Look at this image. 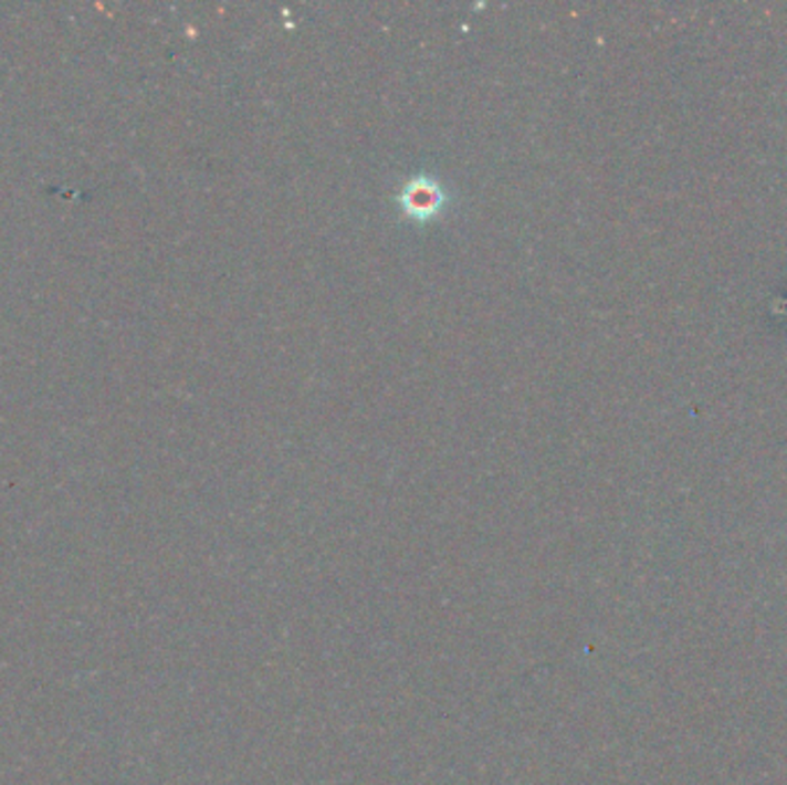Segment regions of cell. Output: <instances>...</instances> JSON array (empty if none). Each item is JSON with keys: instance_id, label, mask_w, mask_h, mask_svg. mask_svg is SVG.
I'll return each mask as SVG.
<instances>
[{"instance_id": "obj_1", "label": "cell", "mask_w": 787, "mask_h": 785, "mask_svg": "<svg viewBox=\"0 0 787 785\" xmlns=\"http://www.w3.org/2000/svg\"><path fill=\"white\" fill-rule=\"evenodd\" d=\"M399 201L408 214L429 217L442 206V191L433 180H410L403 187Z\"/></svg>"}]
</instances>
